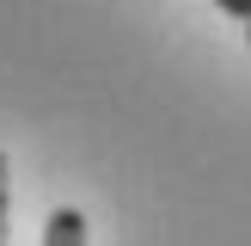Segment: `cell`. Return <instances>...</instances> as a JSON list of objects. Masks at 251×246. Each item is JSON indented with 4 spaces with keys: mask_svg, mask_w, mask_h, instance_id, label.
Listing matches in <instances>:
<instances>
[{
    "mask_svg": "<svg viewBox=\"0 0 251 246\" xmlns=\"http://www.w3.org/2000/svg\"><path fill=\"white\" fill-rule=\"evenodd\" d=\"M43 246H86V215L80 209H55L43 221Z\"/></svg>",
    "mask_w": 251,
    "mask_h": 246,
    "instance_id": "6da1fadb",
    "label": "cell"
},
{
    "mask_svg": "<svg viewBox=\"0 0 251 246\" xmlns=\"http://www.w3.org/2000/svg\"><path fill=\"white\" fill-rule=\"evenodd\" d=\"M6 209H12V172H6V154H0V246H6V234H12Z\"/></svg>",
    "mask_w": 251,
    "mask_h": 246,
    "instance_id": "7a4b0ae2",
    "label": "cell"
},
{
    "mask_svg": "<svg viewBox=\"0 0 251 246\" xmlns=\"http://www.w3.org/2000/svg\"><path fill=\"white\" fill-rule=\"evenodd\" d=\"M215 6H221V12H233V19H245V25H251V0H215Z\"/></svg>",
    "mask_w": 251,
    "mask_h": 246,
    "instance_id": "3957f363",
    "label": "cell"
},
{
    "mask_svg": "<svg viewBox=\"0 0 251 246\" xmlns=\"http://www.w3.org/2000/svg\"><path fill=\"white\" fill-rule=\"evenodd\" d=\"M245 43H251V25H245Z\"/></svg>",
    "mask_w": 251,
    "mask_h": 246,
    "instance_id": "277c9868",
    "label": "cell"
}]
</instances>
